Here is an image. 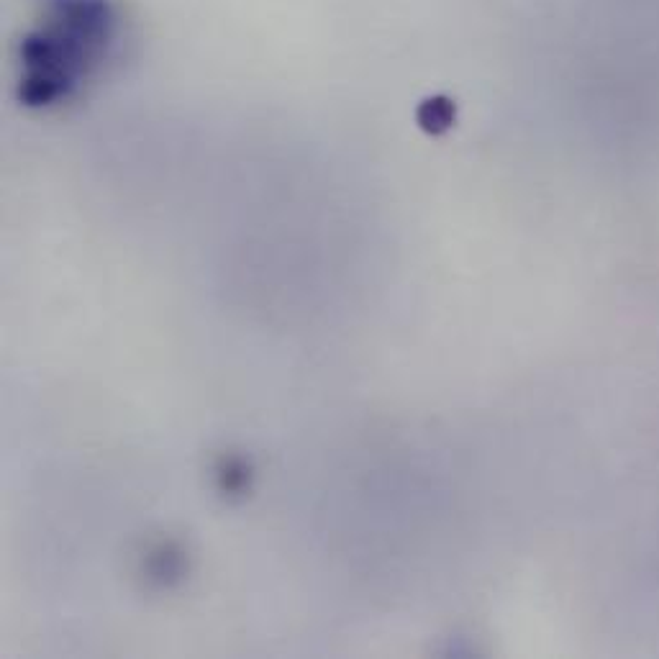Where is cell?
<instances>
[{
  "instance_id": "1",
  "label": "cell",
  "mask_w": 659,
  "mask_h": 659,
  "mask_svg": "<svg viewBox=\"0 0 659 659\" xmlns=\"http://www.w3.org/2000/svg\"><path fill=\"white\" fill-rule=\"evenodd\" d=\"M421 121L429 131H444L452 121V106L447 101H429L421 111Z\"/></svg>"
}]
</instances>
